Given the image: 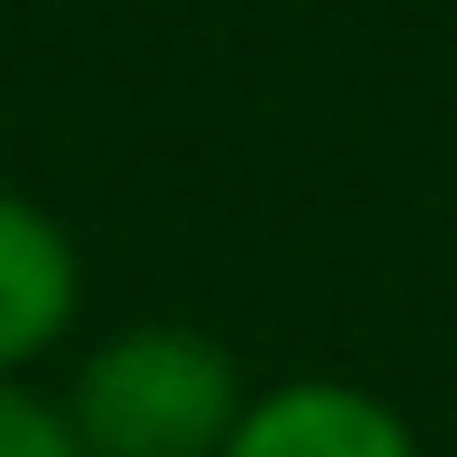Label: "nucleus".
Instances as JSON below:
<instances>
[{"label":"nucleus","mask_w":457,"mask_h":457,"mask_svg":"<svg viewBox=\"0 0 457 457\" xmlns=\"http://www.w3.org/2000/svg\"><path fill=\"white\" fill-rule=\"evenodd\" d=\"M243 403V359L197 323H126L90 341L63 386L90 457H224Z\"/></svg>","instance_id":"obj_1"},{"label":"nucleus","mask_w":457,"mask_h":457,"mask_svg":"<svg viewBox=\"0 0 457 457\" xmlns=\"http://www.w3.org/2000/svg\"><path fill=\"white\" fill-rule=\"evenodd\" d=\"M224 457H430L421 430L350 377H278L243 403Z\"/></svg>","instance_id":"obj_2"},{"label":"nucleus","mask_w":457,"mask_h":457,"mask_svg":"<svg viewBox=\"0 0 457 457\" xmlns=\"http://www.w3.org/2000/svg\"><path fill=\"white\" fill-rule=\"evenodd\" d=\"M81 323V252L63 215L0 188V377H28Z\"/></svg>","instance_id":"obj_3"},{"label":"nucleus","mask_w":457,"mask_h":457,"mask_svg":"<svg viewBox=\"0 0 457 457\" xmlns=\"http://www.w3.org/2000/svg\"><path fill=\"white\" fill-rule=\"evenodd\" d=\"M0 457H90L63 395H37L28 377H0Z\"/></svg>","instance_id":"obj_4"}]
</instances>
